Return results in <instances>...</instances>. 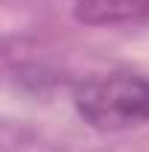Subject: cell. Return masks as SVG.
Instances as JSON below:
<instances>
[{
    "label": "cell",
    "mask_w": 149,
    "mask_h": 152,
    "mask_svg": "<svg viewBox=\"0 0 149 152\" xmlns=\"http://www.w3.org/2000/svg\"><path fill=\"white\" fill-rule=\"evenodd\" d=\"M73 105L93 129H129L149 123V76L114 73L96 76L76 88Z\"/></svg>",
    "instance_id": "obj_1"
},
{
    "label": "cell",
    "mask_w": 149,
    "mask_h": 152,
    "mask_svg": "<svg viewBox=\"0 0 149 152\" xmlns=\"http://www.w3.org/2000/svg\"><path fill=\"white\" fill-rule=\"evenodd\" d=\"M73 18L88 26H129L149 20V0H76Z\"/></svg>",
    "instance_id": "obj_2"
}]
</instances>
